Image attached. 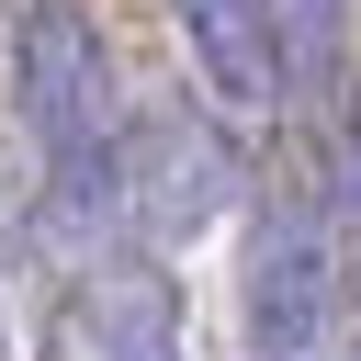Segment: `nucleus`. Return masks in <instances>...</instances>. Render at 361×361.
Here are the masks:
<instances>
[{
    "label": "nucleus",
    "mask_w": 361,
    "mask_h": 361,
    "mask_svg": "<svg viewBox=\"0 0 361 361\" xmlns=\"http://www.w3.org/2000/svg\"><path fill=\"white\" fill-rule=\"evenodd\" d=\"M237 305H248V350L305 361L338 316V226L305 192H271L248 214V259H237Z\"/></svg>",
    "instance_id": "nucleus-1"
},
{
    "label": "nucleus",
    "mask_w": 361,
    "mask_h": 361,
    "mask_svg": "<svg viewBox=\"0 0 361 361\" xmlns=\"http://www.w3.org/2000/svg\"><path fill=\"white\" fill-rule=\"evenodd\" d=\"M226 203H237V147H226L192 102H158L147 124H124V226H135L147 248L203 237Z\"/></svg>",
    "instance_id": "nucleus-2"
},
{
    "label": "nucleus",
    "mask_w": 361,
    "mask_h": 361,
    "mask_svg": "<svg viewBox=\"0 0 361 361\" xmlns=\"http://www.w3.org/2000/svg\"><path fill=\"white\" fill-rule=\"evenodd\" d=\"M180 11V45H192V79H203V102L237 124V135H259L271 113H282V34H271V0H169Z\"/></svg>",
    "instance_id": "nucleus-3"
},
{
    "label": "nucleus",
    "mask_w": 361,
    "mask_h": 361,
    "mask_svg": "<svg viewBox=\"0 0 361 361\" xmlns=\"http://www.w3.org/2000/svg\"><path fill=\"white\" fill-rule=\"evenodd\" d=\"M79 350L90 361H180V293L158 259H90L79 271Z\"/></svg>",
    "instance_id": "nucleus-4"
},
{
    "label": "nucleus",
    "mask_w": 361,
    "mask_h": 361,
    "mask_svg": "<svg viewBox=\"0 0 361 361\" xmlns=\"http://www.w3.org/2000/svg\"><path fill=\"white\" fill-rule=\"evenodd\" d=\"M271 34H282V79L327 90V68H338V0H271Z\"/></svg>",
    "instance_id": "nucleus-5"
},
{
    "label": "nucleus",
    "mask_w": 361,
    "mask_h": 361,
    "mask_svg": "<svg viewBox=\"0 0 361 361\" xmlns=\"http://www.w3.org/2000/svg\"><path fill=\"white\" fill-rule=\"evenodd\" d=\"M327 226H338V259H361V124L338 135V180H327Z\"/></svg>",
    "instance_id": "nucleus-6"
}]
</instances>
